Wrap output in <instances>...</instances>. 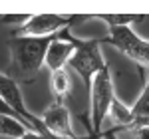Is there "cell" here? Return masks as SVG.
I'll list each match as a JSON object with an SVG mask.
<instances>
[{"label":"cell","mask_w":149,"mask_h":139,"mask_svg":"<svg viewBox=\"0 0 149 139\" xmlns=\"http://www.w3.org/2000/svg\"><path fill=\"white\" fill-rule=\"evenodd\" d=\"M93 16H58V14H40L30 16L24 26L16 28L12 36H32V38H50L64 30H70L76 24H84Z\"/></svg>","instance_id":"5"},{"label":"cell","mask_w":149,"mask_h":139,"mask_svg":"<svg viewBox=\"0 0 149 139\" xmlns=\"http://www.w3.org/2000/svg\"><path fill=\"white\" fill-rule=\"evenodd\" d=\"M76 52V44H74V34L70 30H64L52 40V44L48 48L46 54V66L52 72H58V70H66V66L70 64V60Z\"/></svg>","instance_id":"8"},{"label":"cell","mask_w":149,"mask_h":139,"mask_svg":"<svg viewBox=\"0 0 149 139\" xmlns=\"http://www.w3.org/2000/svg\"><path fill=\"white\" fill-rule=\"evenodd\" d=\"M50 90L56 95L58 101H64V97L72 92V78L68 70H58L50 76Z\"/></svg>","instance_id":"10"},{"label":"cell","mask_w":149,"mask_h":139,"mask_svg":"<svg viewBox=\"0 0 149 139\" xmlns=\"http://www.w3.org/2000/svg\"><path fill=\"white\" fill-rule=\"evenodd\" d=\"M90 125H88V133H97L102 135L105 129V121L109 115L111 104L115 99L113 92V78L109 66L102 70L92 81V90H90Z\"/></svg>","instance_id":"2"},{"label":"cell","mask_w":149,"mask_h":139,"mask_svg":"<svg viewBox=\"0 0 149 139\" xmlns=\"http://www.w3.org/2000/svg\"><path fill=\"white\" fill-rule=\"evenodd\" d=\"M42 125L46 127V131L50 133L52 139H80L74 133L72 127V113L66 107L64 101L54 99L52 104L46 107V111L40 115Z\"/></svg>","instance_id":"7"},{"label":"cell","mask_w":149,"mask_h":139,"mask_svg":"<svg viewBox=\"0 0 149 139\" xmlns=\"http://www.w3.org/2000/svg\"><path fill=\"white\" fill-rule=\"evenodd\" d=\"M133 139H149V127H135V129H129Z\"/></svg>","instance_id":"14"},{"label":"cell","mask_w":149,"mask_h":139,"mask_svg":"<svg viewBox=\"0 0 149 139\" xmlns=\"http://www.w3.org/2000/svg\"><path fill=\"white\" fill-rule=\"evenodd\" d=\"M28 129L26 125H22L18 119L8 115H0V137H8V139H20Z\"/></svg>","instance_id":"11"},{"label":"cell","mask_w":149,"mask_h":139,"mask_svg":"<svg viewBox=\"0 0 149 139\" xmlns=\"http://www.w3.org/2000/svg\"><path fill=\"white\" fill-rule=\"evenodd\" d=\"M97 20H102L107 30L111 28H123V26H131V24L143 22V16H129V14H119V16H109V14H102V16H93Z\"/></svg>","instance_id":"12"},{"label":"cell","mask_w":149,"mask_h":139,"mask_svg":"<svg viewBox=\"0 0 149 139\" xmlns=\"http://www.w3.org/2000/svg\"><path fill=\"white\" fill-rule=\"evenodd\" d=\"M86 139H103V135H97V133H88Z\"/></svg>","instance_id":"16"},{"label":"cell","mask_w":149,"mask_h":139,"mask_svg":"<svg viewBox=\"0 0 149 139\" xmlns=\"http://www.w3.org/2000/svg\"><path fill=\"white\" fill-rule=\"evenodd\" d=\"M131 113H133V129L135 127H149V74L143 92L139 93L135 104L131 105Z\"/></svg>","instance_id":"9"},{"label":"cell","mask_w":149,"mask_h":139,"mask_svg":"<svg viewBox=\"0 0 149 139\" xmlns=\"http://www.w3.org/2000/svg\"><path fill=\"white\" fill-rule=\"evenodd\" d=\"M0 97L10 105L12 109H14V113L24 121V125L28 127V131H36V133H40V135L50 137V133L46 131V127L42 125L40 115H36L34 111L28 109V105L24 101L22 90H20V83L14 81L12 78H8V76L2 74V72H0Z\"/></svg>","instance_id":"6"},{"label":"cell","mask_w":149,"mask_h":139,"mask_svg":"<svg viewBox=\"0 0 149 139\" xmlns=\"http://www.w3.org/2000/svg\"><path fill=\"white\" fill-rule=\"evenodd\" d=\"M103 44L113 46L115 50L121 52L125 58H129L131 62H135L139 68L149 70V40L141 38L131 26L111 28L109 34L103 38Z\"/></svg>","instance_id":"4"},{"label":"cell","mask_w":149,"mask_h":139,"mask_svg":"<svg viewBox=\"0 0 149 139\" xmlns=\"http://www.w3.org/2000/svg\"><path fill=\"white\" fill-rule=\"evenodd\" d=\"M74 44H76V52H74V56H72L68 66L81 78L84 85H86V93H90L93 78L102 70L107 68L105 58H103V54H102L103 38L81 40V38L74 36Z\"/></svg>","instance_id":"3"},{"label":"cell","mask_w":149,"mask_h":139,"mask_svg":"<svg viewBox=\"0 0 149 139\" xmlns=\"http://www.w3.org/2000/svg\"><path fill=\"white\" fill-rule=\"evenodd\" d=\"M0 115H8V117H14V119H18V121H20V123L24 125V121H22V119H20L18 115H16V113H14V109H12L10 105L6 104V101H4L2 97H0ZM26 129H28V127H26Z\"/></svg>","instance_id":"13"},{"label":"cell","mask_w":149,"mask_h":139,"mask_svg":"<svg viewBox=\"0 0 149 139\" xmlns=\"http://www.w3.org/2000/svg\"><path fill=\"white\" fill-rule=\"evenodd\" d=\"M56 36H50V38L10 36L8 38L10 60H8V68L4 74L18 83H32L42 66L46 64L48 48Z\"/></svg>","instance_id":"1"},{"label":"cell","mask_w":149,"mask_h":139,"mask_svg":"<svg viewBox=\"0 0 149 139\" xmlns=\"http://www.w3.org/2000/svg\"><path fill=\"white\" fill-rule=\"evenodd\" d=\"M20 139H52V137H46V135H40V133H36V131H26Z\"/></svg>","instance_id":"15"}]
</instances>
